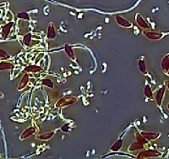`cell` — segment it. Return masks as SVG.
Masks as SVG:
<instances>
[{
	"label": "cell",
	"instance_id": "cell-1",
	"mask_svg": "<svg viewBox=\"0 0 169 159\" xmlns=\"http://www.w3.org/2000/svg\"><path fill=\"white\" fill-rule=\"evenodd\" d=\"M162 156V152L157 151V150H151V149H142L140 152L137 155L138 159H145L149 158H158Z\"/></svg>",
	"mask_w": 169,
	"mask_h": 159
},
{
	"label": "cell",
	"instance_id": "cell-2",
	"mask_svg": "<svg viewBox=\"0 0 169 159\" xmlns=\"http://www.w3.org/2000/svg\"><path fill=\"white\" fill-rule=\"evenodd\" d=\"M143 35L149 40H154V41L160 40L164 37L163 32L153 31V30H150V29H145L143 31Z\"/></svg>",
	"mask_w": 169,
	"mask_h": 159
},
{
	"label": "cell",
	"instance_id": "cell-3",
	"mask_svg": "<svg viewBox=\"0 0 169 159\" xmlns=\"http://www.w3.org/2000/svg\"><path fill=\"white\" fill-rule=\"evenodd\" d=\"M77 102V98L76 97H74V96H65V97H63L61 99H59L55 106L57 107H66L69 106V105H72Z\"/></svg>",
	"mask_w": 169,
	"mask_h": 159
},
{
	"label": "cell",
	"instance_id": "cell-4",
	"mask_svg": "<svg viewBox=\"0 0 169 159\" xmlns=\"http://www.w3.org/2000/svg\"><path fill=\"white\" fill-rule=\"evenodd\" d=\"M165 92H166V87L162 86L159 89L156 95H155V101L157 102V105L158 107L162 106V102H163V98L164 95H165Z\"/></svg>",
	"mask_w": 169,
	"mask_h": 159
},
{
	"label": "cell",
	"instance_id": "cell-5",
	"mask_svg": "<svg viewBox=\"0 0 169 159\" xmlns=\"http://www.w3.org/2000/svg\"><path fill=\"white\" fill-rule=\"evenodd\" d=\"M14 26V22H8L6 25L2 26V31H1V36L4 39H7L10 34L11 30Z\"/></svg>",
	"mask_w": 169,
	"mask_h": 159
},
{
	"label": "cell",
	"instance_id": "cell-6",
	"mask_svg": "<svg viewBox=\"0 0 169 159\" xmlns=\"http://www.w3.org/2000/svg\"><path fill=\"white\" fill-rule=\"evenodd\" d=\"M115 21H116L117 24L119 26L123 27V28H130V27H132V23L121 15L115 16Z\"/></svg>",
	"mask_w": 169,
	"mask_h": 159
},
{
	"label": "cell",
	"instance_id": "cell-7",
	"mask_svg": "<svg viewBox=\"0 0 169 159\" xmlns=\"http://www.w3.org/2000/svg\"><path fill=\"white\" fill-rule=\"evenodd\" d=\"M135 21L137 23V25L139 26L140 27H141L143 28L144 30L145 29H151V26L149 25V23H148L144 18L142 17V15H140V14H136V15H135Z\"/></svg>",
	"mask_w": 169,
	"mask_h": 159
},
{
	"label": "cell",
	"instance_id": "cell-8",
	"mask_svg": "<svg viewBox=\"0 0 169 159\" xmlns=\"http://www.w3.org/2000/svg\"><path fill=\"white\" fill-rule=\"evenodd\" d=\"M37 131V129L33 126H31V127L26 128L23 132L21 133V136H20V140L21 141H23V140H26V138L32 136V135H34Z\"/></svg>",
	"mask_w": 169,
	"mask_h": 159
},
{
	"label": "cell",
	"instance_id": "cell-9",
	"mask_svg": "<svg viewBox=\"0 0 169 159\" xmlns=\"http://www.w3.org/2000/svg\"><path fill=\"white\" fill-rule=\"evenodd\" d=\"M29 80H30V76H29V73H26L24 74V75L22 76L21 81L19 82L18 86H17V90L21 91L23 90L24 88L26 87V85L29 83Z\"/></svg>",
	"mask_w": 169,
	"mask_h": 159
},
{
	"label": "cell",
	"instance_id": "cell-10",
	"mask_svg": "<svg viewBox=\"0 0 169 159\" xmlns=\"http://www.w3.org/2000/svg\"><path fill=\"white\" fill-rule=\"evenodd\" d=\"M56 36H57V32H56L55 26H54L53 22H50L48 24V32H47V38L49 39V40H53V39L56 38Z\"/></svg>",
	"mask_w": 169,
	"mask_h": 159
},
{
	"label": "cell",
	"instance_id": "cell-11",
	"mask_svg": "<svg viewBox=\"0 0 169 159\" xmlns=\"http://www.w3.org/2000/svg\"><path fill=\"white\" fill-rule=\"evenodd\" d=\"M138 69L143 74H147V66H146L145 58L144 56H141L138 60Z\"/></svg>",
	"mask_w": 169,
	"mask_h": 159
},
{
	"label": "cell",
	"instance_id": "cell-12",
	"mask_svg": "<svg viewBox=\"0 0 169 159\" xmlns=\"http://www.w3.org/2000/svg\"><path fill=\"white\" fill-rule=\"evenodd\" d=\"M140 134L147 140L148 141H155L161 136V133L158 132H145V131H142V132H140Z\"/></svg>",
	"mask_w": 169,
	"mask_h": 159
},
{
	"label": "cell",
	"instance_id": "cell-13",
	"mask_svg": "<svg viewBox=\"0 0 169 159\" xmlns=\"http://www.w3.org/2000/svg\"><path fill=\"white\" fill-rule=\"evenodd\" d=\"M24 71L26 73H39L42 71V68L39 65H36V64H30V65H27L26 67L25 68Z\"/></svg>",
	"mask_w": 169,
	"mask_h": 159
},
{
	"label": "cell",
	"instance_id": "cell-14",
	"mask_svg": "<svg viewBox=\"0 0 169 159\" xmlns=\"http://www.w3.org/2000/svg\"><path fill=\"white\" fill-rule=\"evenodd\" d=\"M144 148H145V146L136 141L135 142H133V143L129 146L128 152H136V151H141V150Z\"/></svg>",
	"mask_w": 169,
	"mask_h": 159
},
{
	"label": "cell",
	"instance_id": "cell-15",
	"mask_svg": "<svg viewBox=\"0 0 169 159\" xmlns=\"http://www.w3.org/2000/svg\"><path fill=\"white\" fill-rule=\"evenodd\" d=\"M15 68L14 64L10 62H8L5 60L0 61V71H5V70H12Z\"/></svg>",
	"mask_w": 169,
	"mask_h": 159
},
{
	"label": "cell",
	"instance_id": "cell-16",
	"mask_svg": "<svg viewBox=\"0 0 169 159\" xmlns=\"http://www.w3.org/2000/svg\"><path fill=\"white\" fill-rule=\"evenodd\" d=\"M161 67L163 71V73L167 74L169 69V53L166 54L162 60V64H161Z\"/></svg>",
	"mask_w": 169,
	"mask_h": 159
},
{
	"label": "cell",
	"instance_id": "cell-17",
	"mask_svg": "<svg viewBox=\"0 0 169 159\" xmlns=\"http://www.w3.org/2000/svg\"><path fill=\"white\" fill-rule=\"evenodd\" d=\"M123 141L122 139H118V141H116L114 143L112 144V146L110 147V151L112 152H118L121 150V148L123 147Z\"/></svg>",
	"mask_w": 169,
	"mask_h": 159
},
{
	"label": "cell",
	"instance_id": "cell-18",
	"mask_svg": "<svg viewBox=\"0 0 169 159\" xmlns=\"http://www.w3.org/2000/svg\"><path fill=\"white\" fill-rule=\"evenodd\" d=\"M54 135H55V132L51 131V132L42 133L40 135H37L36 136H37V139H39L41 141H48V140L52 139L54 136Z\"/></svg>",
	"mask_w": 169,
	"mask_h": 159
},
{
	"label": "cell",
	"instance_id": "cell-19",
	"mask_svg": "<svg viewBox=\"0 0 169 159\" xmlns=\"http://www.w3.org/2000/svg\"><path fill=\"white\" fill-rule=\"evenodd\" d=\"M64 52L70 59H72V60L75 59V54H74V50H73V48L69 44H65L64 45Z\"/></svg>",
	"mask_w": 169,
	"mask_h": 159
},
{
	"label": "cell",
	"instance_id": "cell-20",
	"mask_svg": "<svg viewBox=\"0 0 169 159\" xmlns=\"http://www.w3.org/2000/svg\"><path fill=\"white\" fill-rule=\"evenodd\" d=\"M144 95L149 99H151V100L153 99V91H152V89L149 84H145V87H144Z\"/></svg>",
	"mask_w": 169,
	"mask_h": 159
},
{
	"label": "cell",
	"instance_id": "cell-21",
	"mask_svg": "<svg viewBox=\"0 0 169 159\" xmlns=\"http://www.w3.org/2000/svg\"><path fill=\"white\" fill-rule=\"evenodd\" d=\"M41 84L43 86L45 87H48V88H50V89H53L54 87V83L52 80L48 79V78H45V79H42L41 80Z\"/></svg>",
	"mask_w": 169,
	"mask_h": 159
},
{
	"label": "cell",
	"instance_id": "cell-22",
	"mask_svg": "<svg viewBox=\"0 0 169 159\" xmlns=\"http://www.w3.org/2000/svg\"><path fill=\"white\" fill-rule=\"evenodd\" d=\"M135 140H136L137 141H139L140 143L143 144L145 146L146 145H148V141L140 133H136V134H135Z\"/></svg>",
	"mask_w": 169,
	"mask_h": 159
},
{
	"label": "cell",
	"instance_id": "cell-23",
	"mask_svg": "<svg viewBox=\"0 0 169 159\" xmlns=\"http://www.w3.org/2000/svg\"><path fill=\"white\" fill-rule=\"evenodd\" d=\"M32 40V33H27V34H26V35L23 37V43H24V44H25L26 46H27V47H30V46H31Z\"/></svg>",
	"mask_w": 169,
	"mask_h": 159
},
{
	"label": "cell",
	"instance_id": "cell-24",
	"mask_svg": "<svg viewBox=\"0 0 169 159\" xmlns=\"http://www.w3.org/2000/svg\"><path fill=\"white\" fill-rule=\"evenodd\" d=\"M17 18L21 19V20H24V21H31V17L29 15V14H28L27 12H25V11L20 12V13L17 15Z\"/></svg>",
	"mask_w": 169,
	"mask_h": 159
},
{
	"label": "cell",
	"instance_id": "cell-25",
	"mask_svg": "<svg viewBox=\"0 0 169 159\" xmlns=\"http://www.w3.org/2000/svg\"><path fill=\"white\" fill-rule=\"evenodd\" d=\"M10 54L7 53L5 50L0 48V58H4V59H8V58H10Z\"/></svg>",
	"mask_w": 169,
	"mask_h": 159
},
{
	"label": "cell",
	"instance_id": "cell-26",
	"mask_svg": "<svg viewBox=\"0 0 169 159\" xmlns=\"http://www.w3.org/2000/svg\"><path fill=\"white\" fill-rule=\"evenodd\" d=\"M69 130H70V126H69V124H64V125H63V126L61 127V130L64 133L69 132Z\"/></svg>",
	"mask_w": 169,
	"mask_h": 159
},
{
	"label": "cell",
	"instance_id": "cell-27",
	"mask_svg": "<svg viewBox=\"0 0 169 159\" xmlns=\"http://www.w3.org/2000/svg\"><path fill=\"white\" fill-rule=\"evenodd\" d=\"M165 85H166V86L168 88L169 90V80H167V81H165Z\"/></svg>",
	"mask_w": 169,
	"mask_h": 159
},
{
	"label": "cell",
	"instance_id": "cell-28",
	"mask_svg": "<svg viewBox=\"0 0 169 159\" xmlns=\"http://www.w3.org/2000/svg\"><path fill=\"white\" fill-rule=\"evenodd\" d=\"M2 97H4V94L2 92H0V98H2Z\"/></svg>",
	"mask_w": 169,
	"mask_h": 159
},
{
	"label": "cell",
	"instance_id": "cell-29",
	"mask_svg": "<svg viewBox=\"0 0 169 159\" xmlns=\"http://www.w3.org/2000/svg\"><path fill=\"white\" fill-rule=\"evenodd\" d=\"M167 108H168V110H169V102H168V105H167Z\"/></svg>",
	"mask_w": 169,
	"mask_h": 159
},
{
	"label": "cell",
	"instance_id": "cell-30",
	"mask_svg": "<svg viewBox=\"0 0 169 159\" xmlns=\"http://www.w3.org/2000/svg\"><path fill=\"white\" fill-rule=\"evenodd\" d=\"M167 74H168L169 75V69H168V73H167Z\"/></svg>",
	"mask_w": 169,
	"mask_h": 159
},
{
	"label": "cell",
	"instance_id": "cell-31",
	"mask_svg": "<svg viewBox=\"0 0 169 159\" xmlns=\"http://www.w3.org/2000/svg\"><path fill=\"white\" fill-rule=\"evenodd\" d=\"M168 135H169V134H168Z\"/></svg>",
	"mask_w": 169,
	"mask_h": 159
}]
</instances>
